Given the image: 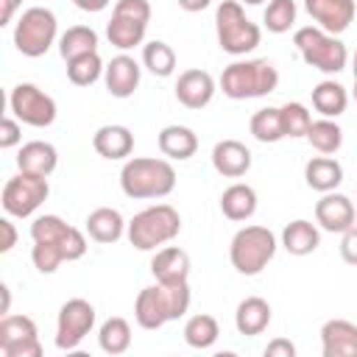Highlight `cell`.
Wrapping results in <instances>:
<instances>
[{
  "label": "cell",
  "mask_w": 357,
  "mask_h": 357,
  "mask_svg": "<svg viewBox=\"0 0 357 357\" xmlns=\"http://www.w3.org/2000/svg\"><path fill=\"white\" fill-rule=\"evenodd\" d=\"M148 22H151L148 0H117L112 8V20L106 22V36L114 47L131 50V47L142 45Z\"/></svg>",
  "instance_id": "9c48e42d"
},
{
  "label": "cell",
  "mask_w": 357,
  "mask_h": 357,
  "mask_svg": "<svg viewBox=\"0 0 357 357\" xmlns=\"http://www.w3.org/2000/svg\"><path fill=\"white\" fill-rule=\"evenodd\" d=\"M92 148L103 159H126L134 151V134L126 126H100L92 137Z\"/></svg>",
  "instance_id": "cb8c5ba5"
},
{
  "label": "cell",
  "mask_w": 357,
  "mask_h": 357,
  "mask_svg": "<svg viewBox=\"0 0 357 357\" xmlns=\"http://www.w3.org/2000/svg\"><path fill=\"white\" fill-rule=\"evenodd\" d=\"M47 195H50V184H47L45 176H33V173H22L20 170L17 176H11L6 181L0 201H3L6 215H11V218H31L47 201Z\"/></svg>",
  "instance_id": "30bf717a"
},
{
  "label": "cell",
  "mask_w": 357,
  "mask_h": 357,
  "mask_svg": "<svg viewBox=\"0 0 357 357\" xmlns=\"http://www.w3.org/2000/svg\"><path fill=\"white\" fill-rule=\"evenodd\" d=\"M20 3H22V0H0V25H8V22L14 20Z\"/></svg>",
  "instance_id": "f6af8a7d"
},
{
  "label": "cell",
  "mask_w": 357,
  "mask_h": 357,
  "mask_svg": "<svg viewBox=\"0 0 357 357\" xmlns=\"http://www.w3.org/2000/svg\"><path fill=\"white\" fill-rule=\"evenodd\" d=\"M120 187L128 198H165L176 187V170L167 159L134 156L120 170Z\"/></svg>",
  "instance_id": "7a4b0ae2"
},
{
  "label": "cell",
  "mask_w": 357,
  "mask_h": 357,
  "mask_svg": "<svg viewBox=\"0 0 357 357\" xmlns=\"http://www.w3.org/2000/svg\"><path fill=\"white\" fill-rule=\"evenodd\" d=\"M176 98L187 109H204L215 98V78L206 70H184L176 81Z\"/></svg>",
  "instance_id": "d6986e66"
},
{
  "label": "cell",
  "mask_w": 357,
  "mask_h": 357,
  "mask_svg": "<svg viewBox=\"0 0 357 357\" xmlns=\"http://www.w3.org/2000/svg\"><path fill=\"white\" fill-rule=\"evenodd\" d=\"M159 151H162L167 159L184 162V159L195 156V151H198V137H195V131L187 128V126H165V128L159 131Z\"/></svg>",
  "instance_id": "4316f807"
},
{
  "label": "cell",
  "mask_w": 357,
  "mask_h": 357,
  "mask_svg": "<svg viewBox=\"0 0 357 357\" xmlns=\"http://www.w3.org/2000/svg\"><path fill=\"white\" fill-rule=\"evenodd\" d=\"M56 33H59L56 14L45 6H31L20 14L14 25V45L22 56L39 59L50 50V45L56 42Z\"/></svg>",
  "instance_id": "ba28073f"
},
{
  "label": "cell",
  "mask_w": 357,
  "mask_h": 357,
  "mask_svg": "<svg viewBox=\"0 0 357 357\" xmlns=\"http://www.w3.org/2000/svg\"><path fill=\"white\" fill-rule=\"evenodd\" d=\"M20 139H22L20 120L17 117H3V123H0V148L8 151L14 145H20Z\"/></svg>",
  "instance_id": "60d3db41"
},
{
  "label": "cell",
  "mask_w": 357,
  "mask_h": 357,
  "mask_svg": "<svg viewBox=\"0 0 357 357\" xmlns=\"http://www.w3.org/2000/svg\"><path fill=\"white\" fill-rule=\"evenodd\" d=\"M282 245H284V251L293 254V257H307V254H312V251L321 245V231L315 229V223L298 218V220H293V223L284 226V231H282Z\"/></svg>",
  "instance_id": "f1b7e54d"
},
{
  "label": "cell",
  "mask_w": 357,
  "mask_h": 357,
  "mask_svg": "<svg viewBox=\"0 0 357 357\" xmlns=\"http://www.w3.org/2000/svg\"><path fill=\"white\" fill-rule=\"evenodd\" d=\"M73 3H75L81 11H89V14H95V11H103V8H106L112 0H73Z\"/></svg>",
  "instance_id": "bcb514c9"
},
{
  "label": "cell",
  "mask_w": 357,
  "mask_h": 357,
  "mask_svg": "<svg viewBox=\"0 0 357 357\" xmlns=\"http://www.w3.org/2000/svg\"><path fill=\"white\" fill-rule=\"evenodd\" d=\"M142 64H145L153 75L167 78V75H173V70H176V50H173L167 42H162V39H151V42L142 45Z\"/></svg>",
  "instance_id": "836d02e7"
},
{
  "label": "cell",
  "mask_w": 357,
  "mask_h": 357,
  "mask_svg": "<svg viewBox=\"0 0 357 357\" xmlns=\"http://www.w3.org/2000/svg\"><path fill=\"white\" fill-rule=\"evenodd\" d=\"M31 259H33V268H36L39 273H53V271L64 262L61 251H59L53 243H33Z\"/></svg>",
  "instance_id": "ab89813d"
},
{
  "label": "cell",
  "mask_w": 357,
  "mask_h": 357,
  "mask_svg": "<svg viewBox=\"0 0 357 357\" xmlns=\"http://www.w3.org/2000/svg\"><path fill=\"white\" fill-rule=\"evenodd\" d=\"M279 114H282V131H284V137H293V139L307 137V131L312 126V114L307 112L304 103H296V100L293 103H284L279 109Z\"/></svg>",
  "instance_id": "f35d334b"
},
{
  "label": "cell",
  "mask_w": 357,
  "mask_h": 357,
  "mask_svg": "<svg viewBox=\"0 0 357 357\" xmlns=\"http://www.w3.org/2000/svg\"><path fill=\"white\" fill-rule=\"evenodd\" d=\"M262 20L271 33H287L296 22V3L293 0H268Z\"/></svg>",
  "instance_id": "74e56055"
},
{
  "label": "cell",
  "mask_w": 357,
  "mask_h": 357,
  "mask_svg": "<svg viewBox=\"0 0 357 357\" xmlns=\"http://www.w3.org/2000/svg\"><path fill=\"white\" fill-rule=\"evenodd\" d=\"M351 98L357 100V75H354V89H351Z\"/></svg>",
  "instance_id": "c3c4849f"
},
{
  "label": "cell",
  "mask_w": 357,
  "mask_h": 357,
  "mask_svg": "<svg viewBox=\"0 0 357 357\" xmlns=\"http://www.w3.org/2000/svg\"><path fill=\"white\" fill-rule=\"evenodd\" d=\"M307 142L318 151V153H337L340 145H343V128L332 120V117H321V120H312L310 131H307Z\"/></svg>",
  "instance_id": "1f68e13d"
},
{
  "label": "cell",
  "mask_w": 357,
  "mask_h": 357,
  "mask_svg": "<svg viewBox=\"0 0 357 357\" xmlns=\"http://www.w3.org/2000/svg\"><path fill=\"white\" fill-rule=\"evenodd\" d=\"M215 31H218V42L226 53L231 56H245L251 53L259 39L262 31L257 22H251L240 6V0H223L215 11Z\"/></svg>",
  "instance_id": "8992f818"
},
{
  "label": "cell",
  "mask_w": 357,
  "mask_h": 357,
  "mask_svg": "<svg viewBox=\"0 0 357 357\" xmlns=\"http://www.w3.org/2000/svg\"><path fill=\"white\" fill-rule=\"evenodd\" d=\"M293 354H296V346L284 337H276L265 346V357H293Z\"/></svg>",
  "instance_id": "ee69618b"
},
{
  "label": "cell",
  "mask_w": 357,
  "mask_h": 357,
  "mask_svg": "<svg viewBox=\"0 0 357 357\" xmlns=\"http://www.w3.org/2000/svg\"><path fill=\"white\" fill-rule=\"evenodd\" d=\"M248 128H251L254 139H259V142H279V139H284L282 114H279V109H273V106L257 109V112L251 114Z\"/></svg>",
  "instance_id": "d590c367"
},
{
  "label": "cell",
  "mask_w": 357,
  "mask_h": 357,
  "mask_svg": "<svg viewBox=\"0 0 357 357\" xmlns=\"http://www.w3.org/2000/svg\"><path fill=\"white\" fill-rule=\"evenodd\" d=\"M0 234H3V240H0V254H8V251L17 245V229H14V223H11V215L0 220Z\"/></svg>",
  "instance_id": "7bdbcfd3"
},
{
  "label": "cell",
  "mask_w": 357,
  "mask_h": 357,
  "mask_svg": "<svg viewBox=\"0 0 357 357\" xmlns=\"http://www.w3.org/2000/svg\"><path fill=\"white\" fill-rule=\"evenodd\" d=\"M139 75H142V67L126 53L114 56L103 70V81L112 98H131L134 89L139 86Z\"/></svg>",
  "instance_id": "ac0fdd59"
},
{
  "label": "cell",
  "mask_w": 357,
  "mask_h": 357,
  "mask_svg": "<svg viewBox=\"0 0 357 357\" xmlns=\"http://www.w3.org/2000/svg\"><path fill=\"white\" fill-rule=\"evenodd\" d=\"M181 231V215L170 204H156L137 212L126 229L128 243L139 251H153L156 245L170 243Z\"/></svg>",
  "instance_id": "277c9868"
},
{
  "label": "cell",
  "mask_w": 357,
  "mask_h": 357,
  "mask_svg": "<svg viewBox=\"0 0 357 357\" xmlns=\"http://www.w3.org/2000/svg\"><path fill=\"white\" fill-rule=\"evenodd\" d=\"M8 109L22 126L47 128L56 120V100L36 84H17L8 95Z\"/></svg>",
  "instance_id": "8fae6325"
},
{
  "label": "cell",
  "mask_w": 357,
  "mask_h": 357,
  "mask_svg": "<svg viewBox=\"0 0 357 357\" xmlns=\"http://www.w3.org/2000/svg\"><path fill=\"white\" fill-rule=\"evenodd\" d=\"M220 212L229 220H248L257 212V192H254V187L243 184V181H234L231 187H226L223 195H220Z\"/></svg>",
  "instance_id": "83f0119b"
},
{
  "label": "cell",
  "mask_w": 357,
  "mask_h": 357,
  "mask_svg": "<svg viewBox=\"0 0 357 357\" xmlns=\"http://www.w3.org/2000/svg\"><path fill=\"white\" fill-rule=\"evenodd\" d=\"M293 45L298 47L304 64H310L312 70H321L326 75H335L346 67L349 61V50L346 45L335 36V33H326L324 28L318 25H304L293 33Z\"/></svg>",
  "instance_id": "5b68a950"
},
{
  "label": "cell",
  "mask_w": 357,
  "mask_h": 357,
  "mask_svg": "<svg viewBox=\"0 0 357 357\" xmlns=\"http://www.w3.org/2000/svg\"><path fill=\"white\" fill-rule=\"evenodd\" d=\"M304 181L307 187H312L315 192H332L340 187L343 181V167L337 159L332 156H312L307 165H304Z\"/></svg>",
  "instance_id": "484cf974"
},
{
  "label": "cell",
  "mask_w": 357,
  "mask_h": 357,
  "mask_svg": "<svg viewBox=\"0 0 357 357\" xmlns=\"http://www.w3.org/2000/svg\"><path fill=\"white\" fill-rule=\"evenodd\" d=\"M218 335H220V326L206 312H198V315L187 318V324H184V340L192 349H209V346H215Z\"/></svg>",
  "instance_id": "e575fe53"
},
{
  "label": "cell",
  "mask_w": 357,
  "mask_h": 357,
  "mask_svg": "<svg viewBox=\"0 0 357 357\" xmlns=\"http://www.w3.org/2000/svg\"><path fill=\"white\" fill-rule=\"evenodd\" d=\"M176 3H178V6L184 8V11L195 14V11H204V8H206V6L212 3V0H176Z\"/></svg>",
  "instance_id": "7dc6e473"
},
{
  "label": "cell",
  "mask_w": 357,
  "mask_h": 357,
  "mask_svg": "<svg viewBox=\"0 0 357 357\" xmlns=\"http://www.w3.org/2000/svg\"><path fill=\"white\" fill-rule=\"evenodd\" d=\"M95 50H98V33L89 25H73L59 39V53L64 61L78 59L84 53H95Z\"/></svg>",
  "instance_id": "4dcf8cb0"
},
{
  "label": "cell",
  "mask_w": 357,
  "mask_h": 357,
  "mask_svg": "<svg viewBox=\"0 0 357 357\" xmlns=\"http://www.w3.org/2000/svg\"><path fill=\"white\" fill-rule=\"evenodd\" d=\"M276 254V237L268 226H243L229 245V259L237 273L257 276Z\"/></svg>",
  "instance_id": "52a82bcc"
},
{
  "label": "cell",
  "mask_w": 357,
  "mask_h": 357,
  "mask_svg": "<svg viewBox=\"0 0 357 357\" xmlns=\"http://www.w3.org/2000/svg\"><path fill=\"white\" fill-rule=\"evenodd\" d=\"M103 70H106V67H103L98 50H95V53H84V56L67 61V78H70L75 86H92V84L103 75Z\"/></svg>",
  "instance_id": "8d00e7d4"
},
{
  "label": "cell",
  "mask_w": 357,
  "mask_h": 357,
  "mask_svg": "<svg viewBox=\"0 0 357 357\" xmlns=\"http://www.w3.org/2000/svg\"><path fill=\"white\" fill-rule=\"evenodd\" d=\"M279 86V73L268 59L231 61L220 75V89L231 100L265 98Z\"/></svg>",
  "instance_id": "3957f363"
},
{
  "label": "cell",
  "mask_w": 357,
  "mask_h": 357,
  "mask_svg": "<svg viewBox=\"0 0 357 357\" xmlns=\"http://www.w3.org/2000/svg\"><path fill=\"white\" fill-rule=\"evenodd\" d=\"M0 354L3 357H42V343L33 318L3 315L0 321Z\"/></svg>",
  "instance_id": "5bb4252c"
},
{
  "label": "cell",
  "mask_w": 357,
  "mask_h": 357,
  "mask_svg": "<svg viewBox=\"0 0 357 357\" xmlns=\"http://www.w3.org/2000/svg\"><path fill=\"white\" fill-rule=\"evenodd\" d=\"M315 220L324 231L343 234L346 229L354 226V204L343 192H324V198L315 204Z\"/></svg>",
  "instance_id": "9a60e30c"
},
{
  "label": "cell",
  "mask_w": 357,
  "mask_h": 357,
  "mask_svg": "<svg viewBox=\"0 0 357 357\" xmlns=\"http://www.w3.org/2000/svg\"><path fill=\"white\" fill-rule=\"evenodd\" d=\"M240 3H248V6H259L262 0H240Z\"/></svg>",
  "instance_id": "f907efd6"
},
{
  "label": "cell",
  "mask_w": 357,
  "mask_h": 357,
  "mask_svg": "<svg viewBox=\"0 0 357 357\" xmlns=\"http://www.w3.org/2000/svg\"><path fill=\"white\" fill-rule=\"evenodd\" d=\"M190 298L187 282H156L139 290L134 301V318L142 329H162L167 321H176L190 310Z\"/></svg>",
  "instance_id": "6da1fadb"
},
{
  "label": "cell",
  "mask_w": 357,
  "mask_h": 357,
  "mask_svg": "<svg viewBox=\"0 0 357 357\" xmlns=\"http://www.w3.org/2000/svg\"><path fill=\"white\" fill-rule=\"evenodd\" d=\"M59 165V151L50 145V142H42V139H33V142H25L17 153V167L22 173H33V176H50Z\"/></svg>",
  "instance_id": "44dd1931"
},
{
  "label": "cell",
  "mask_w": 357,
  "mask_h": 357,
  "mask_svg": "<svg viewBox=\"0 0 357 357\" xmlns=\"http://www.w3.org/2000/svg\"><path fill=\"white\" fill-rule=\"evenodd\" d=\"M271 324V304L259 296H248L237 304L234 310V326L240 335L245 337H254V335H262Z\"/></svg>",
  "instance_id": "603a6c76"
},
{
  "label": "cell",
  "mask_w": 357,
  "mask_h": 357,
  "mask_svg": "<svg viewBox=\"0 0 357 357\" xmlns=\"http://www.w3.org/2000/svg\"><path fill=\"white\" fill-rule=\"evenodd\" d=\"M307 14L324 28L326 33H343L354 20V0H304Z\"/></svg>",
  "instance_id": "2e32d148"
},
{
  "label": "cell",
  "mask_w": 357,
  "mask_h": 357,
  "mask_svg": "<svg viewBox=\"0 0 357 357\" xmlns=\"http://www.w3.org/2000/svg\"><path fill=\"white\" fill-rule=\"evenodd\" d=\"M126 229H128V223H126L123 215H120L117 209H112V206H98V209L89 212V218H86V234H89L95 243H103V245L117 243V240L126 234Z\"/></svg>",
  "instance_id": "d4e9b609"
},
{
  "label": "cell",
  "mask_w": 357,
  "mask_h": 357,
  "mask_svg": "<svg viewBox=\"0 0 357 357\" xmlns=\"http://www.w3.org/2000/svg\"><path fill=\"white\" fill-rule=\"evenodd\" d=\"M324 357H357V324L346 318H332L321 326Z\"/></svg>",
  "instance_id": "e0dca14e"
},
{
  "label": "cell",
  "mask_w": 357,
  "mask_h": 357,
  "mask_svg": "<svg viewBox=\"0 0 357 357\" xmlns=\"http://www.w3.org/2000/svg\"><path fill=\"white\" fill-rule=\"evenodd\" d=\"M95 326V307L86 298H70L59 310L56 321V349L73 351L81 346V340L92 332Z\"/></svg>",
  "instance_id": "4fadbf2b"
},
{
  "label": "cell",
  "mask_w": 357,
  "mask_h": 357,
  "mask_svg": "<svg viewBox=\"0 0 357 357\" xmlns=\"http://www.w3.org/2000/svg\"><path fill=\"white\" fill-rule=\"evenodd\" d=\"M312 106L324 117H340L346 112V106H349V92H346L343 84L326 78V81L312 86Z\"/></svg>",
  "instance_id": "f546056e"
},
{
  "label": "cell",
  "mask_w": 357,
  "mask_h": 357,
  "mask_svg": "<svg viewBox=\"0 0 357 357\" xmlns=\"http://www.w3.org/2000/svg\"><path fill=\"white\" fill-rule=\"evenodd\" d=\"M340 257H343V262L357 265V226L343 231V237H340Z\"/></svg>",
  "instance_id": "b9f144b4"
},
{
  "label": "cell",
  "mask_w": 357,
  "mask_h": 357,
  "mask_svg": "<svg viewBox=\"0 0 357 357\" xmlns=\"http://www.w3.org/2000/svg\"><path fill=\"white\" fill-rule=\"evenodd\" d=\"M351 70H354V75H357V53H354V59H351Z\"/></svg>",
  "instance_id": "681fc988"
},
{
  "label": "cell",
  "mask_w": 357,
  "mask_h": 357,
  "mask_svg": "<svg viewBox=\"0 0 357 357\" xmlns=\"http://www.w3.org/2000/svg\"><path fill=\"white\" fill-rule=\"evenodd\" d=\"M151 273H153L156 282H187L190 254L184 248H176V245L159 248L151 259Z\"/></svg>",
  "instance_id": "7402d4cb"
},
{
  "label": "cell",
  "mask_w": 357,
  "mask_h": 357,
  "mask_svg": "<svg viewBox=\"0 0 357 357\" xmlns=\"http://www.w3.org/2000/svg\"><path fill=\"white\" fill-rule=\"evenodd\" d=\"M31 237H33V243H53L61 251L64 262H75L86 254L84 231L75 226H67L59 215H39L31 223Z\"/></svg>",
  "instance_id": "7c38bea8"
},
{
  "label": "cell",
  "mask_w": 357,
  "mask_h": 357,
  "mask_svg": "<svg viewBox=\"0 0 357 357\" xmlns=\"http://www.w3.org/2000/svg\"><path fill=\"white\" fill-rule=\"evenodd\" d=\"M98 343L106 354H126L128 346H131V326L126 318L114 315V318H106L100 324V332H98Z\"/></svg>",
  "instance_id": "d6a6232c"
},
{
  "label": "cell",
  "mask_w": 357,
  "mask_h": 357,
  "mask_svg": "<svg viewBox=\"0 0 357 357\" xmlns=\"http://www.w3.org/2000/svg\"><path fill=\"white\" fill-rule=\"evenodd\" d=\"M212 167L226 178H240L251 170V151L240 139H220L212 148Z\"/></svg>",
  "instance_id": "ffe728a7"
}]
</instances>
